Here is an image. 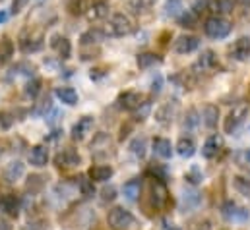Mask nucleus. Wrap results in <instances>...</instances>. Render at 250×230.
<instances>
[{
  "mask_svg": "<svg viewBox=\"0 0 250 230\" xmlns=\"http://www.w3.org/2000/svg\"><path fill=\"white\" fill-rule=\"evenodd\" d=\"M107 223L113 230H132L136 227V217L125 207H113L107 215Z\"/></svg>",
  "mask_w": 250,
  "mask_h": 230,
  "instance_id": "3",
  "label": "nucleus"
},
{
  "mask_svg": "<svg viewBox=\"0 0 250 230\" xmlns=\"http://www.w3.org/2000/svg\"><path fill=\"white\" fill-rule=\"evenodd\" d=\"M198 47H200V39L198 37H194V35H181V37H177V41L173 45V51L177 55H190Z\"/></svg>",
  "mask_w": 250,
  "mask_h": 230,
  "instance_id": "11",
  "label": "nucleus"
},
{
  "mask_svg": "<svg viewBox=\"0 0 250 230\" xmlns=\"http://www.w3.org/2000/svg\"><path fill=\"white\" fill-rule=\"evenodd\" d=\"M159 62H161V58H159V55H155V53H140L138 58H136V64H138L140 70H147V68L159 64Z\"/></svg>",
  "mask_w": 250,
  "mask_h": 230,
  "instance_id": "33",
  "label": "nucleus"
},
{
  "mask_svg": "<svg viewBox=\"0 0 250 230\" xmlns=\"http://www.w3.org/2000/svg\"><path fill=\"white\" fill-rule=\"evenodd\" d=\"M76 180H78L80 193H82L83 197H93V195H95V186H93V180H91L89 176L82 174V176H78Z\"/></svg>",
  "mask_w": 250,
  "mask_h": 230,
  "instance_id": "35",
  "label": "nucleus"
},
{
  "mask_svg": "<svg viewBox=\"0 0 250 230\" xmlns=\"http://www.w3.org/2000/svg\"><path fill=\"white\" fill-rule=\"evenodd\" d=\"M41 89H43V81H41V77H29V81H27L25 87H23V95H25L27 99L35 101V99L39 97Z\"/></svg>",
  "mask_w": 250,
  "mask_h": 230,
  "instance_id": "30",
  "label": "nucleus"
},
{
  "mask_svg": "<svg viewBox=\"0 0 250 230\" xmlns=\"http://www.w3.org/2000/svg\"><path fill=\"white\" fill-rule=\"evenodd\" d=\"M0 157H2V149H0Z\"/></svg>",
  "mask_w": 250,
  "mask_h": 230,
  "instance_id": "58",
  "label": "nucleus"
},
{
  "mask_svg": "<svg viewBox=\"0 0 250 230\" xmlns=\"http://www.w3.org/2000/svg\"><path fill=\"white\" fill-rule=\"evenodd\" d=\"M29 4V0H12V8H10V14H20L25 6Z\"/></svg>",
  "mask_w": 250,
  "mask_h": 230,
  "instance_id": "51",
  "label": "nucleus"
},
{
  "mask_svg": "<svg viewBox=\"0 0 250 230\" xmlns=\"http://www.w3.org/2000/svg\"><path fill=\"white\" fill-rule=\"evenodd\" d=\"M41 47H43V37H25V35L20 37V49L25 55L37 53V51H41Z\"/></svg>",
  "mask_w": 250,
  "mask_h": 230,
  "instance_id": "25",
  "label": "nucleus"
},
{
  "mask_svg": "<svg viewBox=\"0 0 250 230\" xmlns=\"http://www.w3.org/2000/svg\"><path fill=\"white\" fill-rule=\"evenodd\" d=\"M8 16H10L8 12H4V10H0V23H4V21L8 19Z\"/></svg>",
  "mask_w": 250,
  "mask_h": 230,
  "instance_id": "56",
  "label": "nucleus"
},
{
  "mask_svg": "<svg viewBox=\"0 0 250 230\" xmlns=\"http://www.w3.org/2000/svg\"><path fill=\"white\" fill-rule=\"evenodd\" d=\"M247 161H249V163H250V149H249V151H247Z\"/></svg>",
  "mask_w": 250,
  "mask_h": 230,
  "instance_id": "57",
  "label": "nucleus"
},
{
  "mask_svg": "<svg viewBox=\"0 0 250 230\" xmlns=\"http://www.w3.org/2000/svg\"><path fill=\"white\" fill-rule=\"evenodd\" d=\"M177 153H179L181 157H185V159H190V157L196 153V143H194V139H192L190 135H183V137L179 139V143H177Z\"/></svg>",
  "mask_w": 250,
  "mask_h": 230,
  "instance_id": "27",
  "label": "nucleus"
},
{
  "mask_svg": "<svg viewBox=\"0 0 250 230\" xmlns=\"http://www.w3.org/2000/svg\"><path fill=\"white\" fill-rule=\"evenodd\" d=\"M23 174H25V165H23L21 161H12V163L6 165V169H4V180L10 182V184H14V182L20 180Z\"/></svg>",
  "mask_w": 250,
  "mask_h": 230,
  "instance_id": "20",
  "label": "nucleus"
},
{
  "mask_svg": "<svg viewBox=\"0 0 250 230\" xmlns=\"http://www.w3.org/2000/svg\"><path fill=\"white\" fill-rule=\"evenodd\" d=\"M115 199H117V188H115V186L103 188V192H101V201H103V203H111V201H115Z\"/></svg>",
  "mask_w": 250,
  "mask_h": 230,
  "instance_id": "44",
  "label": "nucleus"
},
{
  "mask_svg": "<svg viewBox=\"0 0 250 230\" xmlns=\"http://www.w3.org/2000/svg\"><path fill=\"white\" fill-rule=\"evenodd\" d=\"M237 0H209V10L215 12V16H223V14H231L235 10Z\"/></svg>",
  "mask_w": 250,
  "mask_h": 230,
  "instance_id": "28",
  "label": "nucleus"
},
{
  "mask_svg": "<svg viewBox=\"0 0 250 230\" xmlns=\"http://www.w3.org/2000/svg\"><path fill=\"white\" fill-rule=\"evenodd\" d=\"M51 109H53V107H51V99L47 97V99H45V101H43V103H41V105H39V107L33 111V115H35V116H45L49 111H51Z\"/></svg>",
  "mask_w": 250,
  "mask_h": 230,
  "instance_id": "48",
  "label": "nucleus"
},
{
  "mask_svg": "<svg viewBox=\"0 0 250 230\" xmlns=\"http://www.w3.org/2000/svg\"><path fill=\"white\" fill-rule=\"evenodd\" d=\"M140 190H142V182H140L138 178L128 180L125 186H123V192H125V195H126V199H128V201H138Z\"/></svg>",
  "mask_w": 250,
  "mask_h": 230,
  "instance_id": "32",
  "label": "nucleus"
},
{
  "mask_svg": "<svg viewBox=\"0 0 250 230\" xmlns=\"http://www.w3.org/2000/svg\"><path fill=\"white\" fill-rule=\"evenodd\" d=\"M113 174H115V171L111 165H95L89 171V178L93 182H109L113 178Z\"/></svg>",
  "mask_w": 250,
  "mask_h": 230,
  "instance_id": "22",
  "label": "nucleus"
},
{
  "mask_svg": "<svg viewBox=\"0 0 250 230\" xmlns=\"http://www.w3.org/2000/svg\"><path fill=\"white\" fill-rule=\"evenodd\" d=\"M231 29H233L231 21L225 19L223 16H211V18H208L206 23H204V33H206L209 39H215V41L229 37Z\"/></svg>",
  "mask_w": 250,
  "mask_h": 230,
  "instance_id": "1",
  "label": "nucleus"
},
{
  "mask_svg": "<svg viewBox=\"0 0 250 230\" xmlns=\"http://www.w3.org/2000/svg\"><path fill=\"white\" fill-rule=\"evenodd\" d=\"M103 39H105V33H103L101 29H87L85 33H82L80 43L85 47V45H97V43H101Z\"/></svg>",
  "mask_w": 250,
  "mask_h": 230,
  "instance_id": "34",
  "label": "nucleus"
},
{
  "mask_svg": "<svg viewBox=\"0 0 250 230\" xmlns=\"http://www.w3.org/2000/svg\"><path fill=\"white\" fill-rule=\"evenodd\" d=\"M21 211V201L16 193H2L0 195V215L10 217V219H18Z\"/></svg>",
  "mask_w": 250,
  "mask_h": 230,
  "instance_id": "7",
  "label": "nucleus"
},
{
  "mask_svg": "<svg viewBox=\"0 0 250 230\" xmlns=\"http://www.w3.org/2000/svg\"><path fill=\"white\" fill-rule=\"evenodd\" d=\"M196 19H198V16L194 12H183L179 16V21H181L183 27H194L196 25Z\"/></svg>",
  "mask_w": 250,
  "mask_h": 230,
  "instance_id": "43",
  "label": "nucleus"
},
{
  "mask_svg": "<svg viewBox=\"0 0 250 230\" xmlns=\"http://www.w3.org/2000/svg\"><path fill=\"white\" fill-rule=\"evenodd\" d=\"M200 203H202V195H200V192H198V190L188 188V190L183 192V195H181V211L190 213V211L198 209V205H200Z\"/></svg>",
  "mask_w": 250,
  "mask_h": 230,
  "instance_id": "14",
  "label": "nucleus"
},
{
  "mask_svg": "<svg viewBox=\"0 0 250 230\" xmlns=\"http://www.w3.org/2000/svg\"><path fill=\"white\" fill-rule=\"evenodd\" d=\"M221 149H223V137L217 135V134H213V135H209V137L206 139V143L202 145V155H204L206 159H213V157L219 155Z\"/></svg>",
  "mask_w": 250,
  "mask_h": 230,
  "instance_id": "16",
  "label": "nucleus"
},
{
  "mask_svg": "<svg viewBox=\"0 0 250 230\" xmlns=\"http://www.w3.org/2000/svg\"><path fill=\"white\" fill-rule=\"evenodd\" d=\"M93 116H82L74 126H72V132H70V137L74 139V141H82L89 132H91V128H93Z\"/></svg>",
  "mask_w": 250,
  "mask_h": 230,
  "instance_id": "12",
  "label": "nucleus"
},
{
  "mask_svg": "<svg viewBox=\"0 0 250 230\" xmlns=\"http://www.w3.org/2000/svg\"><path fill=\"white\" fill-rule=\"evenodd\" d=\"M107 16H109V4H107L105 0L93 2L91 8L87 10V18H89V21H99V19H103V18H107Z\"/></svg>",
  "mask_w": 250,
  "mask_h": 230,
  "instance_id": "24",
  "label": "nucleus"
},
{
  "mask_svg": "<svg viewBox=\"0 0 250 230\" xmlns=\"http://www.w3.org/2000/svg\"><path fill=\"white\" fill-rule=\"evenodd\" d=\"M177 111H179V103H177V101L163 103V105L155 111V120H157L161 126H169V124H173V120H175V116H177Z\"/></svg>",
  "mask_w": 250,
  "mask_h": 230,
  "instance_id": "10",
  "label": "nucleus"
},
{
  "mask_svg": "<svg viewBox=\"0 0 250 230\" xmlns=\"http://www.w3.org/2000/svg\"><path fill=\"white\" fill-rule=\"evenodd\" d=\"M155 0H128V8L134 12V14H146L153 8Z\"/></svg>",
  "mask_w": 250,
  "mask_h": 230,
  "instance_id": "37",
  "label": "nucleus"
},
{
  "mask_svg": "<svg viewBox=\"0 0 250 230\" xmlns=\"http://www.w3.org/2000/svg\"><path fill=\"white\" fill-rule=\"evenodd\" d=\"M12 124H14V115L0 111V130H8Z\"/></svg>",
  "mask_w": 250,
  "mask_h": 230,
  "instance_id": "47",
  "label": "nucleus"
},
{
  "mask_svg": "<svg viewBox=\"0 0 250 230\" xmlns=\"http://www.w3.org/2000/svg\"><path fill=\"white\" fill-rule=\"evenodd\" d=\"M208 10H209V0H196V2L192 4V12H194L196 16H200V14L208 12Z\"/></svg>",
  "mask_w": 250,
  "mask_h": 230,
  "instance_id": "46",
  "label": "nucleus"
},
{
  "mask_svg": "<svg viewBox=\"0 0 250 230\" xmlns=\"http://www.w3.org/2000/svg\"><path fill=\"white\" fill-rule=\"evenodd\" d=\"M55 165L59 169H72V167H80L82 165V155L74 149V147H64L57 153L55 157Z\"/></svg>",
  "mask_w": 250,
  "mask_h": 230,
  "instance_id": "8",
  "label": "nucleus"
},
{
  "mask_svg": "<svg viewBox=\"0 0 250 230\" xmlns=\"http://www.w3.org/2000/svg\"><path fill=\"white\" fill-rule=\"evenodd\" d=\"M142 103H144V99L136 91H126L123 95H119V99H117V107L123 111H130V113H134Z\"/></svg>",
  "mask_w": 250,
  "mask_h": 230,
  "instance_id": "13",
  "label": "nucleus"
},
{
  "mask_svg": "<svg viewBox=\"0 0 250 230\" xmlns=\"http://www.w3.org/2000/svg\"><path fill=\"white\" fill-rule=\"evenodd\" d=\"M169 201V192H167V186L163 184V180L159 178H153L151 180V205L155 209H163Z\"/></svg>",
  "mask_w": 250,
  "mask_h": 230,
  "instance_id": "9",
  "label": "nucleus"
},
{
  "mask_svg": "<svg viewBox=\"0 0 250 230\" xmlns=\"http://www.w3.org/2000/svg\"><path fill=\"white\" fill-rule=\"evenodd\" d=\"M14 43L10 41V39H2L0 41V66H4V64H8L12 57H14Z\"/></svg>",
  "mask_w": 250,
  "mask_h": 230,
  "instance_id": "36",
  "label": "nucleus"
},
{
  "mask_svg": "<svg viewBox=\"0 0 250 230\" xmlns=\"http://www.w3.org/2000/svg\"><path fill=\"white\" fill-rule=\"evenodd\" d=\"M185 12V6L181 0H167L165 2V16L167 18H179Z\"/></svg>",
  "mask_w": 250,
  "mask_h": 230,
  "instance_id": "38",
  "label": "nucleus"
},
{
  "mask_svg": "<svg viewBox=\"0 0 250 230\" xmlns=\"http://www.w3.org/2000/svg\"><path fill=\"white\" fill-rule=\"evenodd\" d=\"M0 230H12V225L4 219V215H0Z\"/></svg>",
  "mask_w": 250,
  "mask_h": 230,
  "instance_id": "53",
  "label": "nucleus"
},
{
  "mask_svg": "<svg viewBox=\"0 0 250 230\" xmlns=\"http://www.w3.org/2000/svg\"><path fill=\"white\" fill-rule=\"evenodd\" d=\"M128 149H130V153H132L136 159H144L146 153H147V139H146L144 135H136V137L130 141Z\"/></svg>",
  "mask_w": 250,
  "mask_h": 230,
  "instance_id": "26",
  "label": "nucleus"
},
{
  "mask_svg": "<svg viewBox=\"0 0 250 230\" xmlns=\"http://www.w3.org/2000/svg\"><path fill=\"white\" fill-rule=\"evenodd\" d=\"M202 122L208 130H215L217 122H219V109L215 105H206L204 113H202Z\"/></svg>",
  "mask_w": 250,
  "mask_h": 230,
  "instance_id": "21",
  "label": "nucleus"
},
{
  "mask_svg": "<svg viewBox=\"0 0 250 230\" xmlns=\"http://www.w3.org/2000/svg\"><path fill=\"white\" fill-rule=\"evenodd\" d=\"M57 97H59L61 103L68 105V107L78 105V93H76V89H72V87H59V89H57Z\"/></svg>",
  "mask_w": 250,
  "mask_h": 230,
  "instance_id": "31",
  "label": "nucleus"
},
{
  "mask_svg": "<svg viewBox=\"0 0 250 230\" xmlns=\"http://www.w3.org/2000/svg\"><path fill=\"white\" fill-rule=\"evenodd\" d=\"M221 215L229 223H247L250 219L249 209L243 207V205H239L237 201H231V199L221 205Z\"/></svg>",
  "mask_w": 250,
  "mask_h": 230,
  "instance_id": "4",
  "label": "nucleus"
},
{
  "mask_svg": "<svg viewBox=\"0 0 250 230\" xmlns=\"http://www.w3.org/2000/svg\"><path fill=\"white\" fill-rule=\"evenodd\" d=\"M89 149H91L93 159H107V157L113 153V141H111L109 134H105V132L95 134V137H93Z\"/></svg>",
  "mask_w": 250,
  "mask_h": 230,
  "instance_id": "5",
  "label": "nucleus"
},
{
  "mask_svg": "<svg viewBox=\"0 0 250 230\" xmlns=\"http://www.w3.org/2000/svg\"><path fill=\"white\" fill-rule=\"evenodd\" d=\"M215 64H217V57H215V53L213 51H204L200 58L194 62V66H192V72H196V74H202V72H209V70H213L215 68Z\"/></svg>",
  "mask_w": 250,
  "mask_h": 230,
  "instance_id": "15",
  "label": "nucleus"
},
{
  "mask_svg": "<svg viewBox=\"0 0 250 230\" xmlns=\"http://www.w3.org/2000/svg\"><path fill=\"white\" fill-rule=\"evenodd\" d=\"M163 230H179V229H177V227H175L173 223H169V221H165V223H163Z\"/></svg>",
  "mask_w": 250,
  "mask_h": 230,
  "instance_id": "55",
  "label": "nucleus"
},
{
  "mask_svg": "<svg viewBox=\"0 0 250 230\" xmlns=\"http://www.w3.org/2000/svg\"><path fill=\"white\" fill-rule=\"evenodd\" d=\"M134 31V21L130 19V16H126L123 12H117L109 18V23H107V29L105 33L109 37H125L130 35Z\"/></svg>",
  "mask_w": 250,
  "mask_h": 230,
  "instance_id": "2",
  "label": "nucleus"
},
{
  "mask_svg": "<svg viewBox=\"0 0 250 230\" xmlns=\"http://www.w3.org/2000/svg\"><path fill=\"white\" fill-rule=\"evenodd\" d=\"M66 8H68V12H70L72 16H82V14H83V10H85L83 0H68Z\"/></svg>",
  "mask_w": 250,
  "mask_h": 230,
  "instance_id": "42",
  "label": "nucleus"
},
{
  "mask_svg": "<svg viewBox=\"0 0 250 230\" xmlns=\"http://www.w3.org/2000/svg\"><path fill=\"white\" fill-rule=\"evenodd\" d=\"M103 76V70H91V79H99Z\"/></svg>",
  "mask_w": 250,
  "mask_h": 230,
  "instance_id": "54",
  "label": "nucleus"
},
{
  "mask_svg": "<svg viewBox=\"0 0 250 230\" xmlns=\"http://www.w3.org/2000/svg\"><path fill=\"white\" fill-rule=\"evenodd\" d=\"M200 124V116H198V111L196 109H188L187 115H185V120H183V126L185 130H196Z\"/></svg>",
  "mask_w": 250,
  "mask_h": 230,
  "instance_id": "40",
  "label": "nucleus"
},
{
  "mask_svg": "<svg viewBox=\"0 0 250 230\" xmlns=\"http://www.w3.org/2000/svg\"><path fill=\"white\" fill-rule=\"evenodd\" d=\"M202 178H204V176H202V172H200L196 167L187 174V180L190 182V184H200V182H202Z\"/></svg>",
  "mask_w": 250,
  "mask_h": 230,
  "instance_id": "52",
  "label": "nucleus"
},
{
  "mask_svg": "<svg viewBox=\"0 0 250 230\" xmlns=\"http://www.w3.org/2000/svg\"><path fill=\"white\" fill-rule=\"evenodd\" d=\"M231 57L239 62H245L250 58V39L249 37H241L235 41L233 49H231Z\"/></svg>",
  "mask_w": 250,
  "mask_h": 230,
  "instance_id": "18",
  "label": "nucleus"
},
{
  "mask_svg": "<svg viewBox=\"0 0 250 230\" xmlns=\"http://www.w3.org/2000/svg\"><path fill=\"white\" fill-rule=\"evenodd\" d=\"M47 178L45 176H41V174H31L27 180H25V192L27 193H31V195H35V193H39L43 188H45V182Z\"/></svg>",
  "mask_w": 250,
  "mask_h": 230,
  "instance_id": "29",
  "label": "nucleus"
},
{
  "mask_svg": "<svg viewBox=\"0 0 250 230\" xmlns=\"http://www.w3.org/2000/svg\"><path fill=\"white\" fill-rule=\"evenodd\" d=\"M10 72H12V76L16 74V76H27V77H33V74H35V66L29 64V62H18Z\"/></svg>",
  "mask_w": 250,
  "mask_h": 230,
  "instance_id": "39",
  "label": "nucleus"
},
{
  "mask_svg": "<svg viewBox=\"0 0 250 230\" xmlns=\"http://www.w3.org/2000/svg\"><path fill=\"white\" fill-rule=\"evenodd\" d=\"M29 163L35 169H43L49 163V147L47 145H35L29 151Z\"/></svg>",
  "mask_w": 250,
  "mask_h": 230,
  "instance_id": "17",
  "label": "nucleus"
},
{
  "mask_svg": "<svg viewBox=\"0 0 250 230\" xmlns=\"http://www.w3.org/2000/svg\"><path fill=\"white\" fill-rule=\"evenodd\" d=\"M247 115H249V105H247V103H239L237 107H233V111L227 115L225 122H223V130H225V134H233V132H237V128L245 122Z\"/></svg>",
  "mask_w": 250,
  "mask_h": 230,
  "instance_id": "6",
  "label": "nucleus"
},
{
  "mask_svg": "<svg viewBox=\"0 0 250 230\" xmlns=\"http://www.w3.org/2000/svg\"><path fill=\"white\" fill-rule=\"evenodd\" d=\"M47 221L45 219H33L27 223V230H47Z\"/></svg>",
  "mask_w": 250,
  "mask_h": 230,
  "instance_id": "49",
  "label": "nucleus"
},
{
  "mask_svg": "<svg viewBox=\"0 0 250 230\" xmlns=\"http://www.w3.org/2000/svg\"><path fill=\"white\" fill-rule=\"evenodd\" d=\"M149 111H151V105L147 103V101H144L134 113H136V120H146L147 118V115H149Z\"/></svg>",
  "mask_w": 250,
  "mask_h": 230,
  "instance_id": "45",
  "label": "nucleus"
},
{
  "mask_svg": "<svg viewBox=\"0 0 250 230\" xmlns=\"http://www.w3.org/2000/svg\"><path fill=\"white\" fill-rule=\"evenodd\" d=\"M233 186H235V190L241 192L243 195H250V178L237 176V178H233Z\"/></svg>",
  "mask_w": 250,
  "mask_h": 230,
  "instance_id": "41",
  "label": "nucleus"
},
{
  "mask_svg": "<svg viewBox=\"0 0 250 230\" xmlns=\"http://www.w3.org/2000/svg\"><path fill=\"white\" fill-rule=\"evenodd\" d=\"M161 89H163V76H161V74H157V76L153 77V81H151V93L159 95V93H161Z\"/></svg>",
  "mask_w": 250,
  "mask_h": 230,
  "instance_id": "50",
  "label": "nucleus"
},
{
  "mask_svg": "<svg viewBox=\"0 0 250 230\" xmlns=\"http://www.w3.org/2000/svg\"><path fill=\"white\" fill-rule=\"evenodd\" d=\"M153 153H155L159 159H171L173 153H175V149H173V145H171L169 139L157 137V139L153 141Z\"/></svg>",
  "mask_w": 250,
  "mask_h": 230,
  "instance_id": "23",
  "label": "nucleus"
},
{
  "mask_svg": "<svg viewBox=\"0 0 250 230\" xmlns=\"http://www.w3.org/2000/svg\"><path fill=\"white\" fill-rule=\"evenodd\" d=\"M51 47L59 53V57L61 58H70L72 57V43L66 39V37H62L61 33H57V35H53L51 37Z\"/></svg>",
  "mask_w": 250,
  "mask_h": 230,
  "instance_id": "19",
  "label": "nucleus"
}]
</instances>
